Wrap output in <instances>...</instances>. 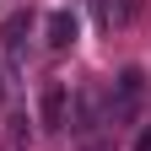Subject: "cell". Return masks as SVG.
Returning a JSON list of instances; mask_svg holds the SVG:
<instances>
[{
  "mask_svg": "<svg viewBox=\"0 0 151 151\" xmlns=\"http://www.w3.org/2000/svg\"><path fill=\"white\" fill-rule=\"evenodd\" d=\"M65 108H70V86H65V81H49L43 97H38V119H43V129H60V124H65Z\"/></svg>",
  "mask_w": 151,
  "mask_h": 151,
  "instance_id": "3",
  "label": "cell"
},
{
  "mask_svg": "<svg viewBox=\"0 0 151 151\" xmlns=\"http://www.w3.org/2000/svg\"><path fill=\"white\" fill-rule=\"evenodd\" d=\"M140 92H146V70L140 65H124L119 81H113V119H135L140 113Z\"/></svg>",
  "mask_w": 151,
  "mask_h": 151,
  "instance_id": "1",
  "label": "cell"
},
{
  "mask_svg": "<svg viewBox=\"0 0 151 151\" xmlns=\"http://www.w3.org/2000/svg\"><path fill=\"white\" fill-rule=\"evenodd\" d=\"M70 108H76V113H70V129H76V135H92V129H97V113H103L97 97H92V92H76Z\"/></svg>",
  "mask_w": 151,
  "mask_h": 151,
  "instance_id": "4",
  "label": "cell"
},
{
  "mask_svg": "<svg viewBox=\"0 0 151 151\" xmlns=\"http://www.w3.org/2000/svg\"><path fill=\"white\" fill-rule=\"evenodd\" d=\"M135 151H151V124H146L140 135H135Z\"/></svg>",
  "mask_w": 151,
  "mask_h": 151,
  "instance_id": "8",
  "label": "cell"
},
{
  "mask_svg": "<svg viewBox=\"0 0 151 151\" xmlns=\"http://www.w3.org/2000/svg\"><path fill=\"white\" fill-rule=\"evenodd\" d=\"M0 92H6V81H0Z\"/></svg>",
  "mask_w": 151,
  "mask_h": 151,
  "instance_id": "10",
  "label": "cell"
},
{
  "mask_svg": "<svg viewBox=\"0 0 151 151\" xmlns=\"http://www.w3.org/2000/svg\"><path fill=\"white\" fill-rule=\"evenodd\" d=\"M27 140H32L27 113H11V119H6V151H27Z\"/></svg>",
  "mask_w": 151,
  "mask_h": 151,
  "instance_id": "6",
  "label": "cell"
},
{
  "mask_svg": "<svg viewBox=\"0 0 151 151\" xmlns=\"http://www.w3.org/2000/svg\"><path fill=\"white\" fill-rule=\"evenodd\" d=\"M76 38H81L76 11H65V6H60V11H49V16H43V43H49V49H70Z\"/></svg>",
  "mask_w": 151,
  "mask_h": 151,
  "instance_id": "2",
  "label": "cell"
},
{
  "mask_svg": "<svg viewBox=\"0 0 151 151\" xmlns=\"http://www.w3.org/2000/svg\"><path fill=\"white\" fill-rule=\"evenodd\" d=\"M27 27H32V16H27V11H6V16H0V43H6V49H22Z\"/></svg>",
  "mask_w": 151,
  "mask_h": 151,
  "instance_id": "5",
  "label": "cell"
},
{
  "mask_svg": "<svg viewBox=\"0 0 151 151\" xmlns=\"http://www.w3.org/2000/svg\"><path fill=\"white\" fill-rule=\"evenodd\" d=\"M86 151H108V146H103V140H92V146H86Z\"/></svg>",
  "mask_w": 151,
  "mask_h": 151,
  "instance_id": "9",
  "label": "cell"
},
{
  "mask_svg": "<svg viewBox=\"0 0 151 151\" xmlns=\"http://www.w3.org/2000/svg\"><path fill=\"white\" fill-rule=\"evenodd\" d=\"M135 16H140V0H119V6L108 11V27H113V22L124 27V22H135Z\"/></svg>",
  "mask_w": 151,
  "mask_h": 151,
  "instance_id": "7",
  "label": "cell"
}]
</instances>
